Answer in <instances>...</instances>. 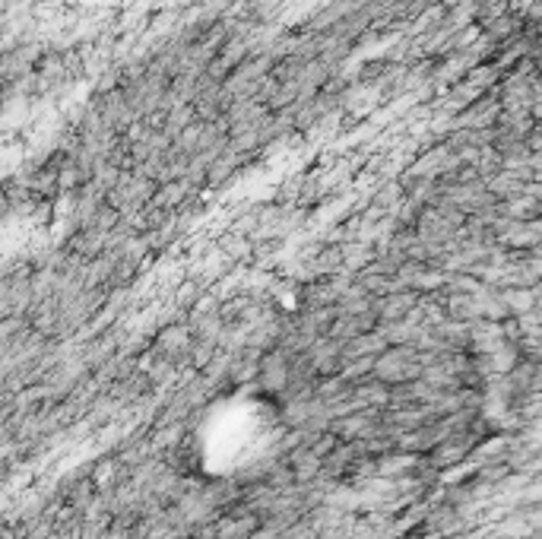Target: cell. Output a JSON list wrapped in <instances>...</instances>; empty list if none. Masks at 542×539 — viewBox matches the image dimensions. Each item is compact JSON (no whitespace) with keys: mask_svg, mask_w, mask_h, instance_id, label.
Instances as JSON below:
<instances>
[{"mask_svg":"<svg viewBox=\"0 0 542 539\" xmlns=\"http://www.w3.org/2000/svg\"><path fill=\"white\" fill-rule=\"evenodd\" d=\"M422 368L425 362L416 346H384L375 362H371V378L387 387H397L413 378H422Z\"/></svg>","mask_w":542,"mask_h":539,"instance_id":"6da1fadb","label":"cell"},{"mask_svg":"<svg viewBox=\"0 0 542 539\" xmlns=\"http://www.w3.org/2000/svg\"><path fill=\"white\" fill-rule=\"evenodd\" d=\"M305 280H327V276H343L346 273V254L343 245H330V241H321L305 260ZM302 280V283H305Z\"/></svg>","mask_w":542,"mask_h":539,"instance_id":"5b68a950","label":"cell"},{"mask_svg":"<svg viewBox=\"0 0 542 539\" xmlns=\"http://www.w3.org/2000/svg\"><path fill=\"white\" fill-rule=\"evenodd\" d=\"M191 349H194V333L188 327V318H184V321H165L156 330V337L149 340V356H156V359L175 365V368L181 362H188Z\"/></svg>","mask_w":542,"mask_h":539,"instance_id":"3957f363","label":"cell"},{"mask_svg":"<svg viewBox=\"0 0 542 539\" xmlns=\"http://www.w3.org/2000/svg\"><path fill=\"white\" fill-rule=\"evenodd\" d=\"M153 194H156V181H149L137 169H127L115 181V188L105 194V203L121 219H130V216H137L149 200H153Z\"/></svg>","mask_w":542,"mask_h":539,"instance_id":"7a4b0ae2","label":"cell"},{"mask_svg":"<svg viewBox=\"0 0 542 539\" xmlns=\"http://www.w3.org/2000/svg\"><path fill=\"white\" fill-rule=\"evenodd\" d=\"M422 302V295L416 292H409V289H394V292H387V295H378L375 302H371V311H375V321L378 324H397V321H409L416 314Z\"/></svg>","mask_w":542,"mask_h":539,"instance_id":"277c9868","label":"cell"}]
</instances>
